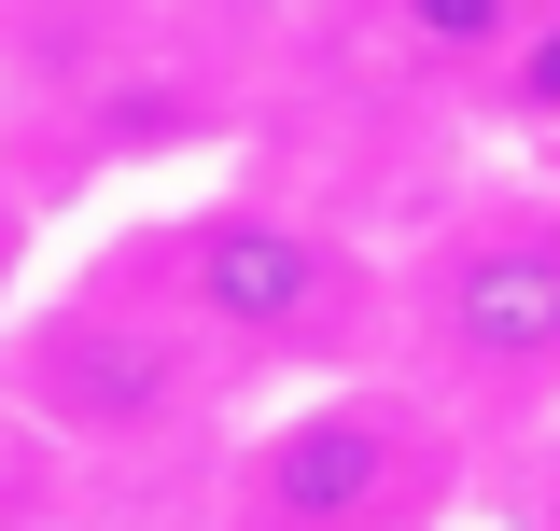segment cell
Here are the masks:
<instances>
[{
    "label": "cell",
    "instance_id": "52a82bcc",
    "mask_svg": "<svg viewBox=\"0 0 560 531\" xmlns=\"http://www.w3.org/2000/svg\"><path fill=\"white\" fill-rule=\"evenodd\" d=\"M0 266H14V210H0Z\"/></svg>",
    "mask_w": 560,
    "mask_h": 531
},
{
    "label": "cell",
    "instance_id": "7a4b0ae2",
    "mask_svg": "<svg viewBox=\"0 0 560 531\" xmlns=\"http://www.w3.org/2000/svg\"><path fill=\"white\" fill-rule=\"evenodd\" d=\"M393 378L463 434L560 420V197H477L393 266Z\"/></svg>",
    "mask_w": 560,
    "mask_h": 531
},
{
    "label": "cell",
    "instance_id": "277c9868",
    "mask_svg": "<svg viewBox=\"0 0 560 531\" xmlns=\"http://www.w3.org/2000/svg\"><path fill=\"white\" fill-rule=\"evenodd\" d=\"M463 420L420 378H323L267 405L224 462V531H448L463 504Z\"/></svg>",
    "mask_w": 560,
    "mask_h": 531
},
{
    "label": "cell",
    "instance_id": "3957f363",
    "mask_svg": "<svg viewBox=\"0 0 560 531\" xmlns=\"http://www.w3.org/2000/svg\"><path fill=\"white\" fill-rule=\"evenodd\" d=\"M224 392H238L224 350L183 322V294L140 266V238H127V252H98L84 280H57L43 308L0 322V405L43 420L57 448H84V462L183 448Z\"/></svg>",
    "mask_w": 560,
    "mask_h": 531
},
{
    "label": "cell",
    "instance_id": "6da1fadb",
    "mask_svg": "<svg viewBox=\"0 0 560 531\" xmlns=\"http://www.w3.org/2000/svg\"><path fill=\"white\" fill-rule=\"evenodd\" d=\"M140 266L183 294V322L224 350V378H378L393 364V252H364L350 224L294 197H197L168 210Z\"/></svg>",
    "mask_w": 560,
    "mask_h": 531
},
{
    "label": "cell",
    "instance_id": "5b68a950",
    "mask_svg": "<svg viewBox=\"0 0 560 531\" xmlns=\"http://www.w3.org/2000/svg\"><path fill=\"white\" fill-rule=\"evenodd\" d=\"M518 14L533 0H378V43L407 70H448V84H490L504 43H518Z\"/></svg>",
    "mask_w": 560,
    "mask_h": 531
},
{
    "label": "cell",
    "instance_id": "8992f818",
    "mask_svg": "<svg viewBox=\"0 0 560 531\" xmlns=\"http://www.w3.org/2000/svg\"><path fill=\"white\" fill-rule=\"evenodd\" d=\"M490 113L560 140V0H533V14H518V43H504V70H490Z\"/></svg>",
    "mask_w": 560,
    "mask_h": 531
}]
</instances>
